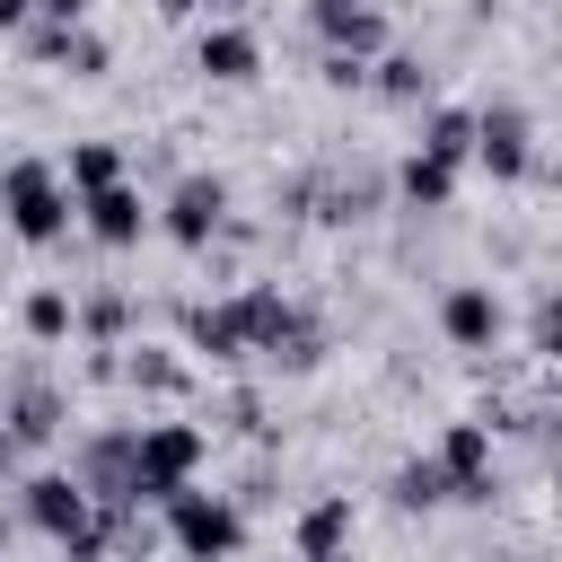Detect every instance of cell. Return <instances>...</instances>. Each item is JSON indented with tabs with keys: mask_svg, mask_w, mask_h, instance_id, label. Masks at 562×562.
I'll use <instances>...</instances> for the list:
<instances>
[{
	"mask_svg": "<svg viewBox=\"0 0 562 562\" xmlns=\"http://www.w3.org/2000/svg\"><path fill=\"white\" fill-rule=\"evenodd\" d=\"M430 457L448 465V501H492V422H448Z\"/></svg>",
	"mask_w": 562,
	"mask_h": 562,
	"instance_id": "52a82bcc",
	"label": "cell"
},
{
	"mask_svg": "<svg viewBox=\"0 0 562 562\" xmlns=\"http://www.w3.org/2000/svg\"><path fill=\"white\" fill-rule=\"evenodd\" d=\"M184 342H193L202 360H246V351H255L237 299H220V307H184Z\"/></svg>",
	"mask_w": 562,
	"mask_h": 562,
	"instance_id": "5bb4252c",
	"label": "cell"
},
{
	"mask_svg": "<svg viewBox=\"0 0 562 562\" xmlns=\"http://www.w3.org/2000/svg\"><path fill=\"white\" fill-rule=\"evenodd\" d=\"M26 518H35V536H53V544H70V553H105V544L123 536L114 518H97L88 474H35V483H26Z\"/></svg>",
	"mask_w": 562,
	"mask_h": 562,
	"instance_id": "7a4b0ae2",
	"label": "cell"
},
{
	"mask_svg": "<svg viewBox=\"0 0 562 562\" xmlns=\"http://www.w3.org/2000/svg\"><path fill=\"white\" fill-rule=\"evenodd\" d=\"M439 334H448L457 351H492V342H501V299H492V281H457V290L439 299Z\"/></svg>",
	"mask_w": 562,
	"mask_h": 562,
	"instance_id": "30bf717a",
	"label": "cell"
},
{
	"mask_svg": "<svg viewBox=\"0 0 562 562\" xmlns=\"http://www.w3.org/2000/svg\"><path fill=\"white\" fill-rule=\"evenodd\" d=\"M158 228H167L184 255H202V246L228 228V184H220V176H176V193L158 202Z\"/></svg>",
	"mask_w": 562,
	"mask_h": 562,
	"instance_id": "5b68a950",
	"label": "cell"
},
{
	"mask_svg": "<svg viewBox=\"0 0 562 562\" xmlns=\"http://www.w3.org/2000/svg\"><path fill=\"white\" fill-rule=\"evenodd\" d=\"M307 18H316V35H325L334 53H360V61L386 53V9H378V0H316Z\"/></svg>",
	"mask_w": 562,
	"mask_h": 562,
	"instance_id": "ba28073f",
	"label": "cell"
},
{
	"mask_svg": "<svg viewBox=\"0 0 562 562\" xmlns=\"http://www.w3.org/2000/svg\"><path fill=\"white\" fill-rule=\"evenodd\" d=\"M0 211H9V228H18L26 246H53V237H70V220H79V184H70L53 158H9V167H0Z\"/></svg>",
	"mask_w": 562,
	"mask_h": 562,
	"instance_id": "6da1fadb",
	"label": "cell"
},
{
	"mask_svg": "<svg viewBox=\"0 0 562 562\" xmlns=\"http://www.w3.org/2000/svg\"><path fill=\"white\" fill-rule=\"evenodd\" d=\"M53 430H61V395H53L44 378H26L18 404H9V439H0V448H44Z\"/></svg>",
	"mask_w": 562,
	"mask_h": 562,
	"instance_id": "2e32d148",
	"label": "cell"
},
{
	"mask_svg": "<svg viewBox=\"0 0 562 562\" xmlns=\"http://www.w3.org/2000/svg\"><path fill=\"white\" fill-rule=\"evenodd\" d=\"M369 70H378V97H386V105H422V97H430V70H422L413 53H378Z\"/></svg>",
	"mask_w": 562,
	"mask_h": 562,
	"instance_id": "44dd1931",
	"label": "cell"
},
{
	"mask_svg": "<svg viewBox=\"0 0 562 562\" xmlns=\"http://www.w3.org/2000/svg\"><path fill=\"white\" fill-rule=\"evenodd\" d=\"M123 378H132V386H149V395H184V360H167V351H132V360H123Z\"/></svg>",
	"mask_w": 562,
	"mask_h": 562,
	"instance_id": "603a6c76",
	"label": "cell"
},
{
	"mask_svg": "<svg viewBox=\"0 0 562 562\" xmlns=\"http://www.w3.org/2000/svg\"><path fill=\"white\" fill-rule=\"evenodd\" d=\"M167 509V544H184V553H237L246 544V518H237V501H220V492H167L158 501Z\"/></svg>",
	"mask_w": 562,
	"mask_h": 562,
	"instance_id": "277c9868",
	"label": "cell"
},
{
	"mask_svg": "<svg viewBox=\"0 0 562 562\" xmlns=\"http://www.w3.org/2000/svg\"><path fill=\"white\" fill-rule=\"evenodd\" d=\"M35 9H44L53 26H88V9H97V0H35Z\"/></svg>",
	"mask_w": 562,
	"mask_h": 562,
	"instance_id": "4316f807",
	"label": "cell"
},
{
	"mask_svg": "<svg viewBox=\"0 0 562 562\" xmlns=\"http://www.w3.org/2000/svg\"><path fill=\"white\" fill-rule=\"evenodd\" d=\"M536 351H544V360H562V299H544V307H536Z\"/></svg>",
	"mask_w": 562,
	"mask_h": 562,
	"instance_id": "484cf974",
	"label": "cell"
},
{
	"mask_svg": "<svg viewBox=\"0 0 562 562\" xmlns=\"http://www.w3.org/2000/svg\"><path fill=\"white\" fill-rule=\"evenodd\" d=\"M316 79H325V88H369V61H360V53H334V44H325Z\"/></svg>",
	"mask_w": 562,
	"mask_h": 562,
	"instance_id": "d4e9b609",
	"label": "cell"
},
{
	"mask_svg": "<svg viewBox=\"0 0 562 562\" xmlns=\"http://www.w3.org/2000/svg\"><path fill=\"white\" fill-rule=\"evenodd\" d=\"M202 9H211V18H228V9H246V0H202Z\"/></svg>",
	"mask_w": 562,
	"mask_h": 562,
	"instance_id": "f546056e",
	"label": "cell"
},
{
	"mask_svg": "<svg viewBox=\"0 0 562 562\" xmlns=\"http://www.w3.org/2000/svg\"><path fill=\"white\" fill-rule=\"evenodd\" d=\"M395 193H404L413 211H448V202H457V167H448L439 149H404V167H395Z\"/></svg>",
	"mask_w": 562,
	"mask_h": 562,
	"instance_id": "9a60e30c",
	"label": "cell"
},
{
	"mask_svg": "<svg viewBox=\"0 0 562 562\" xmlns=\"http://www.w3.org/2000/svg\"><path fill=\"white\" fill-rule=\"evenodd\" d=\"M290 544H299V553H342V544H351V501H316V509L290 527Z\"/></svg>",
	"mask_w": 562,
	"mask_h": 562,
	"instance_id": "ac0fdd59",
	"label": "cell"
},
{
	"mask_svg": "<svg viewBox=\"0 0 562 562\" xmlns=\"http://www.w3.org/2000/svg\"><path fill=\"white\" fill-rule=\"evenodd\" d=\"M158 9H167V18H193V9H202V0H158Z\"/></svg>",
	"mask_w": 562,
	"mask_h": 562,
	"instance_id": "f1b7e54d",
	"label": "cell"
},
{
	"mask_svg": "<svg viewBox=\"0 0 562 562\" xmlns=\"http://www.w3.org/2000/svg\"><path fill=\"white\" fill-rule=\"evenodd\" d=\"M79 325H88V334H105V342H114V334H123V325H132V299H123V290H105V299H88V307H79Z\"/></svg>",
	"mask_w": 562,
	"mask_h": 562,
	"instance_id": "cb8c5ba5",
	"label": "cell"
},
{
	"mask_svg": "<svg viewBox=\"0 0 562 562\" xmlns=\"http://www.w3.org/2000/svg\"><path fill=\"white\" fill-rule=\"evenodd\" d=\"M35 61H53V70H70V79H105V35L97 26H35Z\"/></svg>",
	"mask_w": 562,
	"mask_h": 562,
	"instance_id": "4fadbf2b",
	"label": "cell"
},
{
	"mask_svg": "<svg viewBox=\"0 0 562 562\" xmlns=\"http://www.w3.org/2000/svg\"><path fill=\"white\" fill-rule=\"evenodd\" d=\"M439 501H448V465H439V457L395 465V509H439Z\"/></svg>",
	"mask_w": 562,
	"mask_h": 562,
	"instance_id": "7402d4cb",
	"label": "cell"
},
{
	"mask_svg": "<svg viewBox=\"0 0 562 562\" xmlns=\"http://www.w3.org/2000/svg\"><path fill=\"white\" fill-rule=\"evenodd\" d=\"M61 176H70L79 193H97V184H123V149H114V140H70Z\"/></svg>",
	"mask_w": 562,
	"mask_h": 562,
	"instance_id": "ffe728a7",
	"label": "cell"
},
{
	"mask_svg": "<svg viewBox=\"0 0 562 562\" xmlns=\"http://www.w3.org/2000/svg\"><path fill=\"white\" fill-rule=\"evenodd\" d=\"M193 70H202V79H220V88H246V79H263V44H255L246 26H202Z\"/></svg>",
	"mask_w": 562,
	"mask_h": 562,
	"instance_id": "7c38bea8",
	"label": "cell"
},
{
	"mask_svg": "<svg viewBox=\"0 0 562 562\" xmlns=\"http://www.w3.org/2000/svg\"><path fill=\"white\" fill-rule=\"evenodd\" d=\"M26 18H35V0H0V35H9V26H26Z\"/></svg>",
	"mask_w": 562,
	"mask_h": 562,
	"instance_id": "83f0119b",
	"label": "cell"
},
{
	"mask_svg": "<svg viewBox=\"0 0 562 562\" xmlns=\"http://www.w3.org/2000/svg\"><path fill=\"white\" fill-rule=\"evenodd\" d=\"M18 325H26V342H70V334H79V299H70V290H26Z\"/></svg>",
	"mask_w": 562,
	"mask_h": 562,
	"instance_id": "e0dca14e",
	"label": "cell"
},
{
	"mask_svg": "<svg viewBox=\"0 0 562 562\" xmlns=\"http://www.w3.org/2000/svg\"><path fill=\"white\" fill-rule=\"evenodd\" d=\"M79 220H88V237H97V246H140V228H149V202H140V184L123 176V184H97V193H79Z\"/></svg>",
	"mask_w": 562,
	"mask_h": 562,
	"instance_id": "9c48e42d",
	"label": "cell"
},
{
	"mask_svg": "<svg viewBox=\"0 0 562 562\" xmlns=\"http://www.w3.org/2000/svg\"><path fill=\"white\" fill-rule=\"evenodd\" d=\"M553 448H562V422H553Z\"/></svg>",
	"mask_w": 562,
	"mask_h": 562,
	"instance_id": "4dcf8cb0",
	"label": "cell"
},
{
	"mask_svg": "<svg viewBox=\"0 0 562 562\" xmlns=\"http://www.w3.org/2000/svg\"><path fill=\"white\" fill-rule=\"evenodd\" d=\"M474 167L501 176V184H518V176L536 167V123H527L518 105H483V114H474Z\"/></svg>",
	"mask_w": 562,
	"mask_h": 562,
	"instance_id": "8992f818",
	"label": "cell"
},
{
	"mask_svg": "<svg viewBox=\"0 0 562 562\" xmlns=\"http://www.w3.org/2000/svg\"><path fill=\"white\" fill-rule=\"evenodd\" d=\"M422 149H439L448 167H465V158H474V114H465V105H430V123H422Z\"/></svg>",
	"mask_w": 562,
	"mask_h": 562,
	"instance_id": "d6986e66",
	"label": "cell"
},
{
	"mask_svg": "<svg viewBox=\"0 0 562 562\" xmlns=\"http://www.w3.org/2000/svg\"><path fill=\"white\" fill-rule=\"evenodd\" d=\"M202 457H211V439H202L193 422H140V483H132V501L184 492V483L202 474Z\"/></svg>",
	"mask_w": 562,
	"mask_h": 562,
	"instance_id": "3957f363",
	"label": "cell"
},
{
	"mask_svg": "<svg viewBox=\"0 0 562 562\" xmlns=\"http://www.w3.org/2000/svg\"><path fill=\"white\" fill-rule=\"evenodd\" d=\"M79 474H88V492H97V501H132V483H140V422H132V430L88 439V448H79Z\"/></svg>",
	"mask_w": 562,
	"mask_h": 562,
	"instance_id": "8fae6325",
	"label": "cell"
}]
</instances>
